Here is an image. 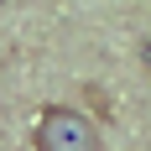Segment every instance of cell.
Here are the masks:
<instances>
[{"label":"cell","instance_id":"1","mask_svg":"<svg viewBox=\"0 0 151 151\" xmlns=\"http://www.w3.org/2000/svg\"><path fill=\"white\" fill-rule=\"evenodd\" d=\"M37 151H99V130L83 109L73 104H47L37 120Z\"/></svg>","mask_w":151,"mask_h":151},{"label":"cell","instance_id":"2","mask_svg":"<svg viewBox=\"0 0 151 151\" xmlns=\"http://www.w3.org/2000/svg\"><path fill=\"white\" fill-rule=\"evenodd\" d=\"M141 52H146V63H151V42H141Z\"/></svg>","mask_w":151,"mask_h":151},{"label":"cell","instance_id":"3","mask_svg":"<svg viewBox=\"0 0 151 151\" xmlns=\"http://www.w3.org/2000/svg\"><path fill=\"white\" fill-rule=\"evenodd\" d=\"M0 5H5V0H0Z\"/></svg>","mask_w":151,"mask_h":151}]
</instances>
